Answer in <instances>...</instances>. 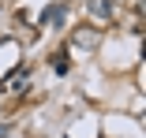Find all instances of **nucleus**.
I'll use <instances>...</instances> for the list:
<instances>
[{
    "label": "nucleus",
    "mask_w": 146,
    "mask_h": 138,
    "mask_svg": "<svg viewBox=\"0 0 146 138\" xmlns=\"http://www.w3.org/2000/svg\"><path fill=\"white\" fill-rule=\"evenodd\" d=\"M86 11L94 19H112V0H86Z\"/></svg>",
    "instance_id": "1"
},
{
    "label": "nucleus",
    "mask_w": 146,
    "mask_h": 138,
    "mask_svg": "<svg viewBox=\"0 0 146 138\" xmlns=\"http://www.w3.org/2000/svg\"><path fill=\"white\" fill-rule=\"evenodd\" d=\"M49 67H52L56 75H68V67H71V60H68V49H56L52 56H49Z\"/></svg>",
    "instance_id": "2"
},
{
    "label": "nucleus",
    "mask_w": 146,
    "mask_h": 138,
    "mask_svg": "<svg viewBox=\"0 0 146 138\" xmlns=\"http://www.w3.org/2000/svg\"><path fill=\"white\" fill-rule=\"evenodd\" d=\"M41 22H64V4H49L41 11Z\"/></svg>",
    "instance_id": "3"
},
{
    "label": "nucleus",
    "mask_w": 146,
    "mask_h": 138,
    "mask_svg": "<svg viewBox=\"0 0 146 138\" xmlns=\"http://www.w3.org/2000/svg\"><path fill=\"white\" fill-rule=\"evenodd\" d=\"M94 41H98V34H94V30H90V26H82V30H79V34H75V45H82V49H90V45H94Z\"/></svg>",
    "instance_id": "4"
},
{
    "label": "nucleus",
    "mask_w": 146,
    "mask_h": 138,
    "mask_svg": "<svg viewBox=\"0 0 146 138\" xmlns=\"http://www.w3.org/2000/svg\"><path fill=\"white\" fill-rule=\"evenodd\" d=\"M0 41H4V34H0Z\"/></svg>",
    "instance_id": "5"
}]
</instances>
